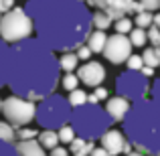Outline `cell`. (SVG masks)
<instances>
[{
  "mask_svg": "<svg viewBox=\"0 0 160 156\" xmlns=\"http://www.w3.org/2000/svg\"><path fill=\"white\" fill-rule=\"evenodd\" d=\"M24 12L37 39L51 51H75L91 33V12L83 0H28Z\"/></svg>",
  "mask_w": 160,
  "mask_h": 156,
  "instance_id": "obj_1",
  "label": "cell"
},
{
  "mask_svg": "<svg viewBox=\"0 0 160 156\" xmlns=\"http://www.w3.org/2000/svg\"><path fill=\"white\" fill-rule=\"evenodd\" d=\"M55 51L39 39H24L10 45L6 85L18 98L39 102L55 93L59 85V61Z\"/></svg>",
  "mask_w": 160,
  "mask_h": 156,
  "instance_id": "obj_2",
  "label": "cell"
},
{
  "mask_svg": "<svg viewBox=\"0 0 160 156\" xmlns=\"http://www.w3.org/2000/svg\"><path fill=\"white\" fill-rule=\"evenodd\" d=\"M122 122L132 148L148 156H160V102L146 98L134 102Z\"/></svg>",
  "mask_w": 160,
  "mask_h": 156,
  "instance_id": "obj_3",
  "label": "cell"
},
{
  "mask_svg": "<svg viewBox=\"0 0 160 156\" xmlns=\"http://www.w3.org/2000/svg\"><path fill=\"white\" fill-rule=\"evenodd\" d=\"M69 124L73 126L75 134H77L79 138L95 142L108 132L113 122L109 120L108 112L99 103H83V105L73 108Z\"/></svg>",
  "mask_w": 160,
  "mask_h": 156,
  "instance_id": "obj_4",
  "label": "cell"
},
{
  "mask_svg": "<svg viewBox=\"0 0 160 156\" xmlns=\"http://www.w3.org/2000/svg\"><path fill=\"white\" fill-rule=\"evenodd\" d=\"M71 113H73V108L69 105L67 98L51 93L39 99V105L35 109V122L43 130H59L61 126L71 122Z\"/></svg>",
  "mask_w": 160,
  "mask_h": 156,
  "instance_id": "obj_5",
  "label": "cell"
},
{
  "mask_svg": "<svg viewBox=\"0 0 160 156\" xmlns=\"http://www.w3.org/2000/svg\"><path fill=\"white\" fill-rule=\"evenodd\" d=\"M32 35V20L24 12V8L12 6L8 12L0 16V39L8 45H14L18 41H24Z\"/></svg>",
  "mask_w": 160,
  "mask_h": 156,
  "instance_id": "obj_6",
  "label": "cell"
},
{
  "mask_svg": "<svg viewBox=\"0 0 160 156\" xmlns=\"http://www.w3.org/2000/svg\"><path fill=\"white\" fill-rule=\"evenodd\" d=\"M116 91L120 98L128 99L130 103L134 102H140L148 95L150 91V81L148 77L140 73V71H124V73L118 75L116 79Z\"/></svg>",
  "mask_w": 160,
  "mask_h": 156,
  "instance_id": "obj_7",
  "label": "cell"
},
{
  "mask_svg": "<svg viewBox=\"0 0 160 156\" xmlns=\"http://www.w3.org/2000/svg\"><path fill=\"white\" fill-rule=\"evenodd\" d=\"M35 109H37L35 102L18 98V95L12 93L10 98L2 99V109H0V112L4 113V120H6L12 128H22V126L31 124V122L35 120Z\"/></svg>",
  "mask_w": 160,
  "mask_h": 156,
  "instance_id": "obj_8",
  "label": "cell"
},
{
  "mask_svg": "<svg viewBox=\"0 0 160 156\" xmlns=\"http://www.w3.org/2000/svg\"><path fill=\"white\" fill-rule=\"evenodd\" d=\"M102 55L109 63H113V65H122V63H126V59L132 55V43H130V39L126 35L116 33V35H112V37L106 39Z\"/></svg>",
  "mask_w": 160,
  "mask_h": 156,
  "instance_id": "obj_9",
  "label": "cell"
},
{
  "mask_svg": "<svg viewBox=\"0 0 160 156\" xmlns=\"http://www.w3.org/2000/svg\"><path fill=\"white\" fill-rule=\"evenodd\" d=\"M87 6H95L98 10H103L112 16L113 20L120 16H128L130 12H140V4L136 0H83Z\"/></svg>",
  "mask_w": 160,
  "mask_h": 156,
  "instance_id": "obj_10",
  "label": "cell"
},
{
  "mask_svg": "<svg viewBox=\"0 0 160 156\" xmlns=\"http://www.w3.org/2000/svg\"><path fill=\"white\" fill-rule=\"evenodd\" d=\"M99 140H102V148L108 150L109 156L128 154L130 150H132V144L128 142V138H126L124 132H120V130H108Z\"/></svg>",
  "mask_w": 160,
  "mask_h": 156,
  "instance_id": "obj_11",
  "label": "cell"
},
{
  "mask_svg": "<svg viewBox=\"0 0 160 156\" xmlns=\"http://www.w3.org/2000/svg\"><path fill=\"white\" fill-rule=\"evenodd\" d=\"M77 79L79 83H83L87 87H98L106 79V69L98 61H87L81 67H77Z\"/></svg>",
  "mask_w": 160,
  "mask_h": 156,
  "instance_id": "obj_12",
  "label": "cell"
},
{
  "mask_svg": "<svg viewBox=\"0 0 160 156\" xmlns=\"http://www.w3.org/2000/svg\"><path fill=\"white\" fill-rule=\"evenodd\" d=\"M130 103L128 99H124V98H120V95H116V98H109L108 99V103H106V112H108V116H109V120L112 122H122L126 118V113H128V109H130Z\"/></svg>",
  "mask_w": 160,
  "mask_h": 156,
  "instance_id": "obj_13",
  "label": "cell"
},
{
  "mask_svg": "<svg viewBox=\"0 0 160 156\" xmlns=\"http://www.w3.org/2000/svg\"><path fill=\"white\" fill-rule=\"evenodd\" d=\"M14 146L20 156H47L45 148L37 142V138L35 140H18Z\"/></svg>",
  "mask_w": 160,
  "mask_h": 156,
  "instance_id": "obj_14",
  "label": "cell"
},
{
  "mask_svg": "<svg viewBox=\"0 0 160 156\" xmlns=\"http://www.w3.org/2000/svg\"><path fill=\"white\" fill-rule=\"evenodd\" d=\"M91 150H93V142L83 140L79 136H75L69 142V154H73V156H89Z\"/></svg>",
  "mask_w": 160,
  "mask_h": 156,
  "instance_id": "obj_15",
  "label": "cell"
},
{
  "mask_svg": "<svg viewBox=\"0 0 160 156\" xmlns=\"http://www.w3.org/2000/svg\"><path fill=\"white\" fill-rule=\"evenodd\" d=\"M8 57H10V45L0 39V87L6 85L8 77Z\"/></svg>",
  "mask_w": 160,
  "mask_h": 156,
  "instance_id": "obj_16",
  "label": "cell"
},
{
  "mask_svg": "<svg viewBox=\"0 0 160 156\" xmlns=\"http://www.w3.org/2000/svg\"><path fill=\"white\" fill-rule=\"evenodd\" d=\"M106 39H108L106 31H93V33L87 35L85 43H87V47L91 49V53H102L103 45H106Z\"/></svg>",
  "mask_w": 160,
  "mask_h": 156,
  "instance_id": "obj_17",
  "label": "cell"
},
{
  "mask_svg": "<svg viewBox=\"0 0 160 156\" xmlns=\"http://www.w3.org/2000/svg\"><path fill=\"white\" fill-rule=\"evenodd\" d=\"M59 61V69H63L65 73H73L75 69H77V55H75V51H65L61 55V59H57Z\"/></svg>",
  "mask_w": 160,
  "mask_h": 156,
  "instance_id": "obj_18",
  "label": "cell"
},
{
  "mask_svg": "<svg viewBox=\"0 0 160 156\" xmlns=\"http://www.w3.org/2000/svg\"><path fill=\"white\" fill-rule=\"evenodd\" d=\"M37 142L43 146L45 150H51L59 144V138H57V132L55 130H43V132L37 134Z\"/></svg>",
  "mask_w": 160,
  "mask_h": 156,
  "instance_id": "obj_19",
  "label": "cell"
},
{
  "mask_svg": "<svg viewBox=\"0 0 160 156\" xmlns=\"http://www.w3.org/2000/svg\"><path fill=\"white\" fill-rule=\"evenodd\" d=\"M109 24H113V18L103 10H95L91 14V27H95L98 31H106L109 28Z\"/></svg>",
  "mask_w": 160,
  "mask_h": 156,
  "instance_id": "obj_20",
  "label": "cell"
},
{
  "mask_svg": "<svg viewBox=\"0 0 160 156\" xmlns=\"http://www.w3.org/2000/svg\"><path fill=\"white\" fill-rule=\"evenodd\" d=\"M142 63H144V65H148V67H152V69L160 67V47L146 49V51L142 53Z\"/></svg>",
  "mask_w": 160,
  "mask_h": 156,
  "instance_id": "obj_21",
  "label": "cell"
},
{
  "mask_svg": "<svg viewBox=\"0 0 160 156\" xmlns=\"http://www.w3.org/2000/svg\"><path fill=\"white\" fill-rule=\"evenodd\" d=\"M128 35H130L128 39H130V43H132V47H144V45L148 43V39H146V28L134 27Z\"/></svg>",
  "mask_w": 160,
  "mask_h": 156,
  "instance_id": "obj_22",
  "label": "cell"
},
{
  "mask_svg": "<svg viewBox=\"0 0 160 156\" xmlns=\"http://www.w3.org/2000/svg\"><path fill=\"white\" fill-rule=\"evenodd\" d=\"M67 102H69L71 108L83 105V103H87V93H85L83 89H79V87H75V89L69 91V98H67Z\"/></svg>",
  "mask_w": 160,
  "mask_h": 156,
  "instance_id": "obj_23",
  "label": "cell"
},
{
  "mask_svg": "<svg viewBox=\"0 0 160 156\" xmlns=\"http://www.w3.org/2000/svg\"><path fill=\"white\" fill-rule=\"evenodd\" d=\"M16 140V132L8 122H0V142H8V144H14Z\"/></svg>",
  "mask_w": 160,
  "mask_h": 156,
  "instance_id": "obj_24",
  "label": "cell"
},
{
  "mask_svg": "<svg viewBox=\"0 0 160 156\" xmlns=\"http://www.w3.org/2000/svg\"><path fill=\"white\" fill-rule=\"evenodd\" d=\"M55 132H57V138H59V142H61V144H69V142L73 140L75 136H77L71 124H65V126H61V128H59V130H55Z\"/></svg>",
  "mask_w": 160,
  "mask_h": 156,
  "instance_id": "obj_25",
  "label": "cell"
},
{
  "mask_svg": "<svg viewBox=\"0 0 160 156\" xmlns=\"http://www.w3.org/2000/svg\"><path fill=\"white\" fill-rule=\"evenodd\" d=\"M152 14H154V12H150V10H140V12H136V18L132 20L134 27L148 28L150 24H152Z\"/></svg>",
  "mask_w": 160,
  "mask_h": 156,
  "instance_id": "obj_26",
  "label": "cell"
},
{
  "mask_svg": "<svg viewBox=\"0 0 160 156\" xmlns=\"http://www.w3.org/2000/svg\"><path fill=\"white\" fill-rule=\"evenodd\" d=\"M109 98V91L106 89V87H93V91L91 93H87V103H99L103 102V99Z\"/></svg>",
  "mask_w": 160,
  "mask_h": 156,
  "instance_id": "obj_27",
  "label": "cell"
},
{
  "mask_svg": "<svg viewBox=\"0 0 160 156\" xmlns=\"http://www.w3.org/2000/svg\"><path fill=\"white\" fill-rule=\"evenodd\" d=\"M113 27H116V33H120V35H128V33L134 28V23L128 18V16H120V18L113 20Z\"/></svg>",
  "mask_w": 160,
  "mask_h": 156,
  "instance_id": "obj_28",
  "label": "cell"
},
{
  "mask_svg": "<svg viewBox=\"0 0 160 156\" xmlns=\"http://www.w3.org/2000/svg\"><path fill=\"white\" fill-rule=\"evenodd\" d=\"M61 85H63V89H67V91H71V89H75V87H79L77 75H75V73H65V77L61 79Z\"/></svg>",
  "mask_w": 160,
  "mask_h": 156,
  "instance_id": "obj_29",
  "label": "cell"
},
{
  "mask_svg": "<svg viewBox=\"0 0 160 156\" xmlns=\"http://www.w3.org/2000/svg\"><path fill=\"white\" fill-rule=\"evenodd\" d=\"M126 65H128L130 71H140L142 65H144V63H142V55H134L132 53L128 59H126Z\"/></svg>",
  "mask_w": 160,
  "mask_h": 156,
  "instance_id": "obj_30",
  "label": "cell"
},
{
  "mask_svg": "<svg viewBox=\"0 0 160 156\" xmlns=\"http://www.w3.org/2000/svg\"><path fill=\"white\" fill-rule=\"evenodd\" d=\"M146 39H148L154 47H158L160 45V28H156L154 24H150V27L146 28Z\"/></svg>",
  "mask_w": 160,
  "mask_h": 156,
  "instance_id": "obj_31",
  "label": "cell"
},
{
  "mask_svg": "<svg viewBox=\"0 0 160 156\" xmlns=\"http://www.w3.org/2000/svg\"><path fill=\"white\" fill-rule=\"evenodd\" d=\"M37 130H32V128H18V132H16V138H18V140H35L37 138Z\"/></svg>",
  "mask_w": 160,
  "mask_h": 156,
  "instance_id": "obj_32",
  "label": "cell"
},
{
  "mask_svg": "<svg viewBox=\"0 0 160 156\" xmlns=\"http://www.w3.org/2000/svg\"><path fill=\"white\" fill-rule=\"evenodd\" d=\"M0 156H20L14 144H8V142H0Z\"/></svg>",
  "mask_w": 160,
  "mask_h": 156,
  "instance_id": "obj_33",
  "label": "cell"
},
{
  "mask_svg": "<svg viewBox=\"0 0 160 156\" xmlns=\"http://www.w3.org/2000/svg\"><path fill=\"white\" fill-rule=\"evenodd\" d=\"M136 2L140 4L142 10H150V12H154V10H158V8H160V0H136Z\"/></svg>",
  "mask_w": 160,
  "mask_h": 156,
  "instance_id": "obj_34",
  "label": "cell"
},
{
  "mask_svg": "<svg viewBox=\"0 0 160 156\" xmlns=\"http://www.w3.org/2000/svg\"><path fill=\"white\" fill-rule=\"evenodd\" d=\"M75 55H77L79 61H89V57H91L93 53H91V49L87 47V45H79V47L75 49Z\"/></svg>",
  "mask_w": 160,
  "mask_h": 156,
  "instance_id": "obj_35",
  "label": "cell"
},
{
  "mask_svg": "<svg viewBox=\"0 0 160 156\" xmlns=\"http://www.w3.org/2000/svg\"><path fill=\"white\" fill-rule=\"evenodd\" d=\"M150 95H152V99H156V102H160V79H156V81L150 85Z\"/></svg>",
  "mask_w": 160,
  "mask_h": 156,
  "instance_id": "obj_36",
  "label": "cell"
},
{
  "mask_svg": "<svg viewBox=\"0 0 160 156\" xmlns=\"http://www.w3.org/2000/svg\"><path fill=\"white\" fill-rule=\"evenodd\" d=\"M49 156H69V150H65L63 146H55V148H51V154Z\"/></svg>",
  "mask_w": 160,
  "mask_h": 156,
  "instance_id": "obj_37",
  "label": "cell"
},
{
  "mask_svg": "<svg viewBox=\"0 0 160 156\" xmlns=\"http://www.w3.org/2000/svg\"><path fill=\"white\" fill-rule=\"evenodd\" d=\"M12 6H14V0H0V14L8 12Z\"/></svg>",
  "mask_w": 160,
  "mask_h": 156,
  "instance_id": "obj_38",
  "label": "cell"
},
{
  "mask_svg": "<svg viewBox=\"0 0 160 156\" xmlns=\"http://www.w3.org/2000/svg\"><path fill=\"white\" fill-rule=\"evenodd\" d=\"M140 73L144 75V77H152V75H154V69H152V67H148V65H142Z\"/></svg>",
  "mask_w": 160,
  "mask_h": 156,
  "instance_id": "obj_39",
  "label": "cell"
},
{
  "mask_svg": "<svg viewBox=\"0 0 160 156\" xmlns=\"http://www.w3.org/2000/svg\"><path fill=\"white\" fill-rule=\"evenodd\" d=\"M89 156H109V152H108V150H103V148H93Z\"/></svg>",
  "mask_w": 160,
  "mask_h": 156,
  "instance_id": "obj_40",
  "label": "cell"
},
{
  "mask_svg": "<svg viewBox=\"0 0 160 156\" xmlns=\"http://www.w3.org/2000/svg\"><path fill=\"white\" fill-rule=\"evenodd\" d=\"M152 24L156 28H160V12H156V14H152Z\"/></svg>",
  "mask_w": 160,
  "mask_h": 156,
  "instance_id": "obj_41",
  "label": "cell"
},
{
  "mask_svg": "<svg viewBox=\"0 0 160 156\" xmlns=\"http://www.w3.org/2000/svg\"><path fill=\"white\" fill-rule=\"evenodd\" d=\"M126 156H146V154H142V152H138V150H130Z\"/></svg>",
  "mask_w": 160,
  "mask_h": 156,
  "instance_id": "obj_42",
  "label": "cell"
},
{
  "mask_svg": "<svg viewBox=\"0 0 160 156\" xmlns=\"http://www.w3.org/2000/svg\"><path fill=\"white\" fill-rule=\"evenodd\" d=\"M0 109H2V99H0Z\"/></svg>",
  "mask_w": 160,
  "mask_h": 156,
  "instance_id": "obj_43",
  "label": "cell"
},
{
  "mask_svg": "<svg viewBox=\"0 0 160 156\" xmlns=\"http://www.w3.org/2000/svg\"><path fill=\"white\" fill-rule=\"evenodd\" d=\"M158 47H160V45H158Z\"/></svg>",
  "mask_w": 160,
  "mask_h": 156,
  "instance_id": "obj_44",
  "label": "cell"
},
{
  "mask_svg": "<svg viewBox=\"0 0 160 156\" xmlns=\"http://www.w3.org/2000/svg\"><path fill=\"white\" fill-rule=\"evenodd\" d=\"M0 16H2V14H0Z\"/></svg>",
  "mask_w": 160,
  "mask_h": 156,
  "instance_id": "obj_45",
  "label": "cell"
}]
</instances>
